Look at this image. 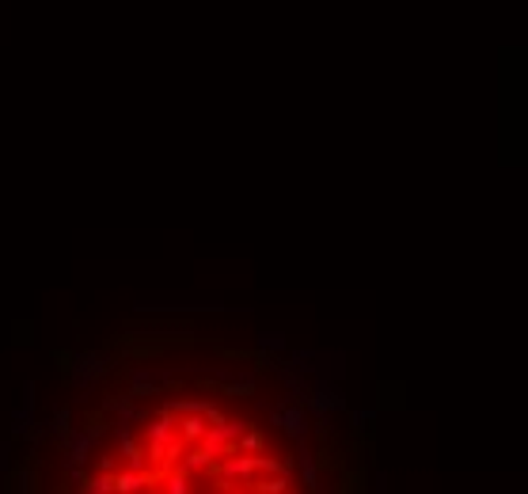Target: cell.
<instances>
[{"instance_id":"21","label":"cell","mask_w":528,"mask_h":494,"mask_svg":"<svg viewBox=\"0 0 528 494\" xmlns=\"http://www.w3.org/2000/svg\"><path fill=\"white\" fill-rule=\"evenodd\" d=\"M236 494H240V490H236Z\"/></svg>"},{"instance_id":"14","label":"cell","mask_w":528,"mask_h":494,"mask_svg":"<svg viewBox=\"0 0 528 494\" xmlns=\"http://www.w3.org/2000/svg\"><path fill=\"white\" fill-rule=\"evenodd\" d=\"M259 350L262 354H278V350H286V335H259Z\"/></svg>"},{"instance_id":"20","label":"cell","mask_w":528,"mask_h":494,"mask_svg":"<svg viewBox=\"0 0 528 494\" xmlns=\"http://www.w3.org/2000/svg\"><path fill=\"white\" fill-rule=\"evenodd\" d=\"M76 494H99V490H91L88 483H80V487H76Z\"/></svg>"},{"instance_id":"16","label":"cell","mask_w":528,"mask_h":494,"mask_svg":"<svg viewBox=\"0 0 528 494\" xmlns=\"http://www.w3.org/2000/svg\"><path fill=\"white\" fill-rule=\"evenodd\" d=\"M350 418H353V430L361 433V430H369V426H372V418H377V415H372V411H353Z\"/></svg>"},{"instance_id":"17","label":"cell","mask_w":528,"mask_h":494,"mask_svg":"<svg viewBox=\"0 0 528 494\" xmlns=\"http://www.w3.org/2000/svg\"><path fill=\"white\" fill-rule=\"evenodd\" d=\"M228 415H225V411H221V407H213V403H209V407H206V422H209V426H221V422H225Z\"/></svg>"},{"instance_id":"12","label":"cell","mask_w":528,"mask_h":494,"mask_svg":"<svg viewBox=\"0 0 528 494\" xmlns=\"http://www.w3.org/2000/svg\"><path fill=\"white\" fill-rule=\"evenodd\" d=\"M232 445H236V452H247V457H255V452H262V433L247 426L236 441H232Z\"/></svg>"},{"instance_id":"4","label":"cell","mask_w":528,"mask_h":494,"mask_svg":"<svg viewBox=\"0 0 528 494\" xmlns=\"http://www.w3.org/2000/svg\"><path fill=\"white\" fill-rule=\"evenodd\" d=\"M156 471H126L118 468L115 471V494H141L145 487H156Z\"/></svg>"},{"instance_id":"15","label":"cell","mask_w":528,"mask_h":494,"mask_svg":"<svg viewBox=\"0 0 528 494\" xmlns=\"http://www.w3.org/2000/svg\"><path fill=\"white\" fill-rule=\"evenodd\" d=\"M65 476H69V483H73V487H80V483L88 479V471H84V464H65Z\"/></svg>"},{"instance_id":"19","label":"cell","mask_w":528,"mask_h":494,"mask_svg":"<svg viewBox=\"0 0 528 494\" xmlns=\"http://www.w3.org/2000/svg\"><path fill=\"white\" fill-rule=\"evenodd\" d=\"M8 457H12V441H4V445H0V464H4V468H8Z\"/></svg>"},{"instance_id":"3","label":"cell","mask_w":528,"mask_h":494,"mask_svg":"<svg viewBox=\"0 0 528 494\" xmlns=\"http://www.w3.org/2000/svg\"><path fill=\"white\" fill-rule=\"evenodd\" d=\"M281 426L278 430H286L293 441H304L308 437V411L300 407V403H281Z\"/></svg>"},{"instance_id":"5","label":"cell","mask_w":528,"mask_h":494,"mask_svg":"<svg viewBox=\"0 0 528 494\" xmlns=\"http://www.w3.org/2000/svg\"><path fill=\"white\" fill-rule=\"evenodd\" d=\"M148 426H145V441H168V437H175V426H179V418L171 415V411H160V415H152L145 418Z\"/></svg>"},{"instance_id":"6","label":"cell","mask_w":528,"mask_h":494,"mask_svg":"<svg viewBox=\"0 0 528 494\" xmlns=\"http://www.w3.org/2000/svg\"><path fill=\"white\" fill-rule=\"evenodd\" d=\"M206 426H209V422H206V415H179V437L182 441H187V445H198V441H201V433H206Z\"/></svg>"},{"instance_id":"2","label":"cell","mask_w":528,"mask_h":494,"mask_svg":"<svg viewBox=\"0 0 528 494\" xmlns=\"http://www.w3.org/2000/svg\"><path fill=\"white\" fill-rule=\"evenodd\" d=\"M255 457H259V452H255ZM255 457H247V452H228V457H221V483H217V487L251 483V479H255Z\"/></svg>"},{"instance_id":"1","label":"cell","mask_w":528,"mask_h":494,"mask_svg":"<svg viewBox=\"0 0 528 494\" xmlns=\"http://www.w3.org/2000/svg\"><path fill=\"white\" fill-rule=\"evenodd\" d=\"M110 372V354L107 350H88V354H76L73 358V369H69V377L76 380V384H95L99 377H107Z\"/></svg>"},{"instance_id":"10","label":"cell","mask_w":528,"mask_h":494,"mask_svg":"<svg viewBox=\"0 0 528 494\" xmlns=\"http://www.w3.org/2000/svg\"><path fill=\"white\" fill-rule=\"evenodd\" d=\"M164 494H190V476L179 468V464L164 471Z\"/></svg>"},{"instance_id":"18","label":"cell","mask_w":528,"mask_h":494,"mask_svg":"<svg viewBox=\"0 0 528 494\" xmlns=\"http://www.w3.org/2000/svg\"><path fill=\"white\" fill-rule=\"evenodd\" d=\"M73 358H76V354H69V350H61V354H54V361H57V365L65 369V372L73 369Z\"/></svg>"},{"instance_id":"8","label":"cell","mask_w":528,"mask_h":494,"mask_svg":"<svg viewBox=\"0 0 528 494\" xmlns=\"http://www.w3.org/2000/svg\"><path fill=\"white\" fill-rule=\"evenodd\" d=\"M179 468L187 471V476H198V471H213V460H209L201 449H190V445H187V452L179 457Z\"/></svg>"},{"instance_id":"13","label":"cell","mask_w":528,"mask_h":494,"mask_svg":"<svg viewBox=\"0 0 528 494\" xmlns=\"http://www.w3.org/2000/svg\"><path fill=\"white\" fill-rule=\"evenodd\" d=\"M49 430H54V437L65 441L69 433H73V411H69V407H57L54 418H49Z\"/></svg>"},{"instance_id":"11","label":"cell","mask_w":528,"mask_h":494,"mask_svg":"<svg viewBox=\"0 0 528 494\" xmlns=\"http://www.w3.org/2000/svg\"><path fill=\"white\" fill-rule=\"evenodd\" d=\"M221 392H225V396H232V399H251V396H255V377L225 380V384H221Z\"/></svg>"},{"instance_id":"7","label":"cell","mask_w":528,"mask_h":494,"mask_svg":"<svg viewBox=\"0 0 528 494\" xmlns=\"http://www.w3.org/2000/svg\"><path fill=\"white\" fill-rule=\"evenodd\" d=\"M297 468H300V479H304V487L308 490H319V464L316 457L308 452V445L300 441V457H297Z\"/></svg>"},{"instance_id":"9","label":"cell","mask_w":528,"mask_h":494,"mask_svg":"<svg viewBox=\"0 0 528 494\" xmlns=\"http://www.w3.org/2000/svg\"><path fill=\"white\" fill-rule=\"evenodd\" d=\"M243 487H255V494H286L289 490V476L278 471V476H262V479H251Z\"/></svg>"}]
</instances>
